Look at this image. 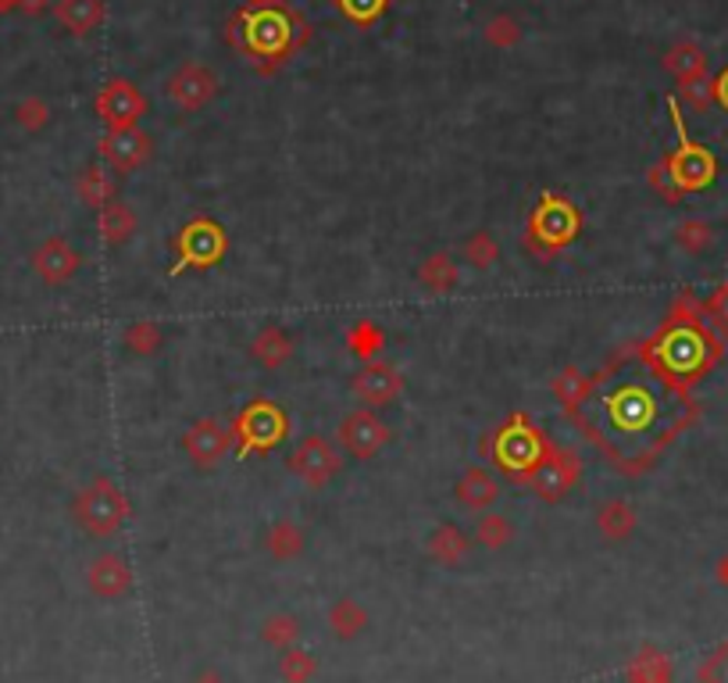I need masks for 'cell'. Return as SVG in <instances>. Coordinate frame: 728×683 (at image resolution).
Instances as JSON below:
<instances>
[{
    "label": "cell",
    "instance_id": "cell-39",
    "mask_svg": "<svg viewBox=\"0 0 728 683\" xmlns=\"http://www.w3.org/2000/svg\"><path fill=\"white\" fill-rule=\"evenodd\" d=\"M697 680L700 683H728V644H721L718 651H710V655L700 662Z\"/></svg>",
    "mask_w": 728,
    "mask_h": 683
},
{
    "label": "cell",
    "instance_id": "cell-41",
    "mask_svg": "<svg viewBox=\"0 0 728 683\" xmlns=\"http://www.w3.org/2000/svg\"><path fill=\"white\" fill-rule=\"evenodd\" d=\"M511 540V527L500 516H485L482 522H479V544H485V548H504Z\"/></svg>",
    "mask_w": 728,
    "mask_h": 683
},
{
    "label": "cell",
    "instance_id": "cell-5",
    "mask_svg": "<svg viewBox=\"0 0 728 683\" xmlns=\"http://www.w3.org/2000/svg\"><path fill=\"white\" fill-rule=\"evenodd\" d=\"M671 108V125H675V136H678V147L654 169V183L665 190L668 197H678V194H697V190L710 186L718 176V162L715 154L707 147H700L697 140H689L686 133V122L678 115V101L671 98L668 101Z\"/></svg>",
    "mask_w": 728,
    "mask_h": 683
},
{
    "label": "cell",
    "instance_id": "cell-16",
    "mask_svg": "<svg viewBox=\"0 0 728 683\" xmlns=\"http://www.w3.org/2000/svg\"><path fill=\"white\" fill-rule=\"evenodd\" d=\"M154 140L143 130H111L101 140V157L119 172H136L151 162Z\"/></svg>",
    "mask_w": 728,
    "mask_h": 683
},
{
    "label": "cell",
    "instance_id": "cell-40",
    "mask_svg": "<svg viewBox=\"0 0 728 683\" xmlns=\"http://www.w3.org/2000/svg\"><path fill=\"white\" fill-rule=\"evenodd\" d=\"M339 8H344L347 19L361 22V26H371L386 11V0H336Z\"/></svg>",
    "mask_w": 728,
    "mask_h": 683
},
{
    "label": "cell",
    "instance_id": "cell-42",
    "mask_svg": "<svg viewBox=\"0 0 728 683\" xmlns=\"http://www.w3.org/2000/svg\"><path fill=\"white\" fill-rule=\"evenodd\" d=\"M707 315H710V323H715L721 333H728V283H725V287L715 294V300H710Z\"/></svg>",
    "mask_w": 728,
    "mask_h": 683
},
{
    "label": "cell",
    "instance_id": "cell-2",
    "mask_svg": "<svg viewBox=\"0 0 728 683\" xmlns=\"http://www.w3.org/2000/svg\"><path fill=\"white\" fill-rule=\"evenodd\" d=\"M721 344L715 333L707 329V323L693 312L686 300L675 305L668 323L660 326L650 344H643L639 358L650 365L654 373H660L675 387H689L718 361Z\"/></svg>",
    "mask_w": 728,
    "mask_h": 683
},
{
    "label": "cell",
    "instance_id": "cell-9",
    "mask_svg": "<svg viewBox=\"0 0 728 683\" xmlns=\"http://www.w3.org/2000/svg\"><path fill=\"white\" fill-rule=\"evenodd\" d=\"M75 522L93 537H111L122 530V522L129 516V504L122 498V490L111 480H93L90 487L79 490V498L72 501Z\"/></svg>",
    "mask_w": 728,
    "mask_h": 683
},
{
    "label": "cell",
    "instance_id": "cell-38",
    "mask_svg": "<svg viewBox=\"0 0 728 683\" xmlns=\"http://www.w3.org/2000/svg\"><path fill=\"white\" fill-rule=\"evenodd\" d=\"M464 258L472 262L475 268H490L496 258H500V247H496V241L485 230H479L472 241L464 244Z\"/></svg>",
    "mask_w": 728,
    "mask_h": 683
},
{
    "label": "cell",
    "instance_id": "cell-22",
    "mask_svg": "<svg viewBox=\"0 0 728 683\" xmlns=\"http://www.w3.org/2000/svg\"><path fill=\"white\" fill-rule=\"evenodd\" d=\"M101 0H58V19L69 33L83 37L93 26H101Z\"/></svg>",
    "mask_w": 728,
    "mask_h": 683
},
{
    "label": "cell",
    "instance_id": "cell-6",
    "mask_svg": "<svg viewBox=\"0 0 728 683\" xmlns=\"http://www.w3.org/2000/svg\"><path fill=\"white\" fill-rule=\"evenodd\" d=\"M578 233H582V212L575 208V201L561 194H543L529 215L525 247L532 254H540V258H554L557 251L575 244Z\"/></svg>",
    "mask_w": 728,
    "mask_h": 683
},
{
    "label": "cell",
    "instance_id": "cell-23",
    "mask_svg": "<svg viewBox=\"0 0 728 683\" xmlns=\"http://www.w3.org/2000/svg\"><path fill=\"white\" fill-rule=\"evenodd\" d=\"M250 355L262 361V365H268V369H279V365H283L289 355H294V344H289V337H286L279 326H265V329L254 337Z\"/></svg>",
    "mask_w": 728,
    "mask_h": 683
},
{
    "label": "cell",
    "instance_id": "cell-18",
    "mask_svg": "<svg viewBox=\"0 0 728 683\" xmlns=\"http://www.w3.org/2000/svg\"><path fill=\"white\" fill-rule=\"evenodd\" d=\"M215 90H218V79H215L212 69H204V65H183L180 72L172 75V83H168L172 101L180 104L183 111L204 108L207 101L215 98Z\"/></svg>",
    "mask_w": 728,
    "mask_h": 683
},
{
    "label": "cell",
    "instance_id": "cell-46",
    "mask_svg": "<svg viewBox=\"0 0 728 683\" xmlns=\"http://www.w3.org/2000/svg\"><path fill=\"white\" fill-rule=\"evenodd\" d=\"M193 683H225V680H222V676H218L215 670H204V673H201L197 680H193Z\"/></svg>",
    "mask_w": 728,
    "mask_h": 683
},
{
    "label": "cell",
    "instance_id": "cell-26",
    "mask_svg": "<svg viewBox=\"0 0 728 683\" xmlns=\"http://www.w3.org/2000/svg\"><path fill=\"white\" fill-rule=\"evenodd\" d=\"M418 279H422L432 294H447V290H454V283H458V265L450 262V254H432V258L418 268Z\"/></svg>",
    "mask_w": 728,
    "mask_h": 683
},
{
    "label": "cell",
    "instance_id": "cell-11",
    "mask_svg": "<svg viewBox=\"0 0 728 683\" xmlns=\"http://www.w3.org/2000/svg\"><path fill=\"white\" fill-rule=\"evenodd\" d=\"M578 472H582V466H578V458L572 451L550 448V455L543 458V466L529 476L525 487L532 490V495H540L543 501H561L578 483Z\"/></svg>",
    "mask_w": 728,
    "mask_h": 683
},
{
    "label": "cell",
    "instance_id": "cell-32",
    "mask_svg": "<svg viewBox=\"0 0 728 683\" xmlns=\"http://www.w3.org/2000/svg\"><path fill=\"white\" fill-rule=\"evenodd\" d=\"M633 683H671V665L660 651H643L633 662Z\"/></svg>",
    "mask_w": 728,
    "mask_h": 683
},
{
    "label": "cell",
    "instance_id": "cell-28",
    "mask_svg": "<svg viewBox=\"0 0 728 683\" xmlns=\"http://www.w3.org/2000/svg\"><path fill=\"white\" fill-rule=\"evenodd\" d=\"M665 65H668L678 79H683V83H693V79H700V75H704L707 58H704L700 47L683 43V47H675V51L665 58Z\"/></svg>",
    "mask_w": 728,
    "mask_h": 683
},
{
    "label": "cell",
    "instance_id": "cell-21",
    "mask_svg": "<svg viewBox=\"0 0 728 683\" xmlns=\"http://www.w3.org/2000/svg\"><path fill=\"white\" fill-rule=\"evenodd\" d=\"M96 230H101V241L104 244L119 247V244H125L129 236L136 233V215H133L129 204L111 201V204H104L101 212H96Z\"/></svg>",
    "mask_w": 728,
    "mask_h": 683
},
{
    "label": "cell",
    "instance_id": "cell-13",
    "mask_svg": "<svg viewBox=\"0 0 728 683\" xmlns=\"http://www.w3.org/2000/svg\"><path fill=\"white\" fill-rule=\"evenodd\" d=\"M183 448L197 469H212L222 462V455L233 448V426H225L218 419H197L186 430Z\"/></svg>",
    "mask_w": 728,
    "mask_h": 683
},
{
    "label": "cell",
    "instance_id": "cell-4",
    "mask_svg": "<svg viewBox=\"0 0 728 683\" xmlns=\"http://www.w3.org/2000/svg\"><path fill=\"white\" fill-rule=\"evenodd\" d=\"M550 448H554V444L536 430V422H532L525 411H514L507 422H500L496 430L482 440V451L493 462V469H500L517 483H529V476L543 466Z\"/></svg>",
    "mask_w": 728,
    "mask_h": 683
},
{
    "label": "cell",
    "instance_id": "cell-19",
    "mask_svg": "<svg viewBox=\"0 0 728 683\" xmlns=\"http://www.w3.org/2000/svg\"><path fill=\"white\" fill-rule=\"evenodd\" d=\"M86 580H90V591L96 598H107V601L129 594V587H133V573H129L125 559L115 551L96 554V559L90 562V569H86Z\"/></svg>",
    "mask_w": 728,
    "mask_h": 683
},
{
    "label": "cell",
    "instance_id": "cell-30",
    "mask_svg": "<svg viewBox=\"0 0 728 683\" xmlns=\"http://www.w3.org/2000/svg\"><path fill=\"white\" fill-rule=\"evenodd\" d=\"M300 548H304V533L297 522H289V519L275 522L268 533V551L275 559H294V554H300Z\"/></svg>",
    "mask_w": 728,
    "mask_h": 683
},
{
    "label": "cell",
    "instance_id": "cell-37",
    "mask_svg": "<svg viewBox=\"0 0 728 683\" xmlns=\"http://www.w3.org/2000/svg\"><path fill=\"white\" fill-rule=\"evenodd\" d=\"M675 241H678V247H686L689 254H700L704 247H710V241H715V233H710L707 222L689 218V222H683V226H678Z\"/></svg>",
    "mask_w": 728,
    "mask_h": 683
},
{
    "label": "cell",
    "instance_id": "cell-10",
    "mask_svg": "<svg viewBox=\"0 0 728 683\" xmlns=\"http://www.w3.org/2000/svg\"><path fill=\"white\" fill-rule=\"evenodd\" d=\"M96 115L104 119L107 130H136V122L147 115V98L125 79H111L96 98Z\"/></svg>",
    "mask_w": 728,
    "mask_h": 683
},
{
    "label": "cell",
    "instance_id": "cell-14",
    "mask_svg": "<svg viewBox=\"0 0 728 683\" xmlns=\"http://www.w3.org/2000/svg\"><path fill=\"white\" fill-rule=\"evenodd\" d=\"M339 437H344L347 451L353 458L368 462V458H376L386 448V440H390V426H386L376 416V411L358 408V411H350V416L344 419V426H339Z\"/></svg>",
    "mask_w": 728,
    "mask_h": 683
},
{
    "label": "cell",
    "instance_id": "cell-31",
    "mask_svg": "<svg viewBox=\"0 0 728 683\" xmlns=\"http://www.w3.org/2000/svg\"><path fill=\"white\" fill-rule=\"evenodd\" d=\"M347 344H350V351L358 355V358H365V361H371L379 351H382V344H386V337H382V329L376 326V323H368V319H361L358 326L350 329V337H347Z\"/></svg>",
    "mask_w": 728,
    "mask_h": 683
},
{
    "label": "cell",
    "instance_id": "cell-17",
    "mask_svg": "<svg viewBox=\"0 0 728 683\" xmlns=\"http://www.w3.org/2000/svg\"><path fill=\"white\" fill-rule=\"evenodd\" d=\"M83 265V258H79V251L61 241V236H51V241H43L37 247V254H32V268L40 273L43 283H51V287H58V283H69L75 276V268Z\"/></svg>",
    "mask_w": 728,
    "mask_h": 683
},
{
    "label": "cell",
    "instance_id": "cell-35",
    "mask_svg": "<svg viewBox=\"0 0 728 683\" xmlns=\"http://www.w3.org/2000/svg\"><path fill=\"white\" fill-rule=\"evenodd\" d=\"M262 638L271 644V648H289L297 638H300V623L294 615H286V612H279V615H271V619H265V626H262Z\"/></svg>",
    "mask_w": 728,
    "mask_h": 683
},
{
    "label": "cell",
    "instance_id": "cell-29",
    "mask_svg": "<svg viewBox=\"0 0 728 683\" xmlns=\"http://www.w3.org/2000/svg\"><path fill=\"white\" fill-rule=\"evenodd\" d=\"M429 551H432V559H440V562H447V565H454V562L464 559L468 540H464V533H461L458 527H440V530H435V533L429 537Z\"/></svg>",
    "mask_w": 728,
    "mask_h": 683
},
{
    "label": "cell",
    "instance_id": "cell-24",
    "mask_svg": "<svg viewBox=\"0 0 728 683\" xmlns=\"http://www.w3.org/2000/svg\"><path fill=\"white\" fill-rule=\"evenodd\" d=\"M75 190H79V197H83L90 208H96V212H101L104 204L115 201V183H111V176H107L101 165L83 169V176H79Z\"/></svg>",
    "mask_w": 728,
    "mask_h": 683
},
{
    "label": "cell",
    "instance_id": "cell-15",
    "mask_svg": "<svg viewBox=\"0 0 728 683\" xmlns=\"http://www.w3.org/2000/svg\"><path fill=\"white\" fill-rule=\"evenodd\" d=\"M350 390L358 394V401L371 405V408H382V405H393L400 390H403V376L386 361H365L361 373H353L350 379Z\"/></svg>",
    "mask_w": 728,
    "mask_h": 683
},
{
    "label": "cell",
    "instance_id": "cell-47",
    "mask_svg": "<svg viewBox=\"0 0 728 683\" xmlns=\"http://www.w3.org/2000/svg\"><path fill=\"white\" fill-rule=\"evenodd\" d=\"M14 4H22V0H0V11H8V8H14Z\"/></svg>",
    "mask_w": 728,
    "mask_h": 683
},
{
    "label": "cell",
    "instance_id": "cell-1",
    "mask_svg": "<svg viewBox=\"0 0 728 683\" xmlns=\"http://www.w3.org/2000/svg\"><path fill=\"white\" fill-rule=\"evenodd\" d=\"M572 419L582 437L611 458V466L643 472L693 419V405L683 387L668 384L639 355H622L589 379Z\"/></svg>",
    "mask_w": 728,
    "mask_h": 683
},
{
    "label": "cell",
    "instance_id": "cell-45",
    "mask_svg": "<svg viewBox=\"0 0 728 683\" xmlns=\"http://www.w3.org/2000/svg\"><path fill=\"white\" fill-rule=\"evenodd\" d=\"M715 98H718V104L728 111V69L715 79Z\"/></svg>",
    "mask_w": 728,
    "mask_h": 683
},
{
    "label": "cell",
    "instance_id": "cell-7",
    "mask_svg": "<svg viewBox=\"0 0 728 683\" xmlns=\"http://www.w3.org/2000/svg\"><path fill=\"white\" fill-rule=\"evenodd\" d=\"M289 434V419L286 411L268 401V397H257L247 408L239 411L236 422H233V444H236V455H254V451H271L279 448Z\"/></svg>",
    "mask_w": 728,
    "mask_h": 683
},
{
    "label": "cell",
    "instance_id": "cell-8",
    "mask_svg": "<svg viewBox=\"0 0 728 683\" xmlns=\"http://www.w3.org/2000/svg\"><path fill=\"white\" fill-rule=\"evenodd\" d=\"M175 265L168 268V276H180L186 268H215L225 251H229V236L218 226L215 218H193L175 236Z\"/></svg>",
    "mask_w": 728,
    "mask_h": 683
},
{
    "label": "cell",
    "instance_id": "cell-12",
    "mask_svg": "<svg viewBox=\"0 0 728 683\" xmlns=\"http://www.w3.org/2000/svg\"><path fill=\"white\" fill-rule=\"evenodd\" d=\"M289 472L300 476L307 487H326L339 472V455L326 437H304L289 451Z\"/></svg>",
    "mask_w": 728,
    "mask_h": 683
},
{
    "label": "cell",
    "instance_id": "cell-20",
    "mask_svg": "<svg viewBox=\"0 0 728 683\" xmlns=\"http://www.w3.org/2000/svg\"><path fill=\"white\" fill-rule=\"evenodd\" d=\"M500 498V483H496V476L493 472H485V469H468L464 476H461V483H458V501L461 504H468V508H475V512H485L493 501Z\"/></svg>",
    "mask_w": 728,
    "mask_h": 683
},
{
    "label": "cell",
    "instance_id": "cell-48",
    "mask_svg": "<svg viewBox=\"0 0 728 683\" xmlns=\"http://www.w3.org/2000/svg\"><path fill=\"white\" fill-rule=\"evenodd\" d=\"M725 580H728V565H725Z\"/></svg>",
    "mask_w": 728,
    "mask_h": 683
},
{
    "label": "cell",
    "instance_id": "cell-25",
    "mask_svg": "<svg viewBox=\"0 0 728 683\" xmlns=\"http://www.w3.org/2000/svg\"><path fill=\"white\" fill-rule=\"evenodd\" d=\"M550 390H554L557 405L572 416V411L578 408V401H582V397H586V390H589V376H582L575 365H568L564 373H557V379L550 384Z\"/></svg>",
    "mask_w": 728,
    "mask_h": 683
},
{
    "label": "cell",
    "instance_id": "cell-27",
    "mask_svg": "<svg viewBox=\"0 0 728 683\" xmlns=\"http://www.w3.org/2000/svg\"><path fill=\"white\" fill-rule=\"evenodd\" d=\"M365 623H368V615L358 609V601H350V598L336 601L332 612H329V626H332L336 638H344V641L358 638V633L365 630Z\"/></svg>",
    "mask_w": 728,
    "mask_h": 683
},
{
    "label": "cell",
    "instance_id": "cell-36",
    "mask_svg": "<svg viewBox=\"0 0 728 683\" xmlns=\"http://www.w3.org/2000/svg\"><path fill=\"white\" fill-rule=\"evenodd\" d=\"M161 344H165V337H161V326L157 323L143 319V323L125 329V347H129V351H136V355H154Z\"/></svg>",
    "mask_w": 728,
    "mask_h": 683
},
{
    "label": "cell",
    "instance_id": "cell-3",
    "mask_svg": "<svg viewBox=\"0 0 728 683\" xmlns=\"http://www.w3.org/2000/svg\"><path fill=\"white\" fill-rule=\"evenodd\" d=\"M307 37H311L307 33V26L283 4L243 8L229 29L233 47L247 61H254L262 72H271L275 65H283V61L294 54Z\"/></svg>",
    "mask_w": 728,
    "mask_h": 683
},
{
    "label": "cell",
    "instance_id": "cell-33",
    "mask_svg": "<svg viewBox=\"0 0 728 683\" xmlns=\"http://www.w3.org/2000/svg\"><path fill=\"white\" fill-rule=\"evenodd\" d=\"M633 527H636V516H633V508H628L625 501H611V504H604V512H601V530H604L611 540L628 537V533H633Z\"/></svg>",
    "mask_w": 728,
    "mask_h": 683
},
{
    "label": "cell",
    "instance_id": "cell-34",
    "mask_svg": "<svg viewBox=\"0 0 728 683\" xmlns=\"http://www.w3.org/2000/svg\"><path fill=\"white\" fill-rule=\"evenodd\" d=\"M315 659L307 655V651H300V648H286L283 651V659H279V676L286 680V683H307L315 676Z\"/></svg>",
    "mask_w": 728,
    "mask_h": 683
},
{
    "label": "cell",
    "instance_id": "cell-43",
    "mask_svg": "<svg viewBox=\"0 0 728 683\" xmlns=\"http://www.w3.org/2000/svg\"><path fill=\"white\" fill-rule=\"evenodd\" d=\"M490 40L493 43H514L517 40V26H514V19H496L493 26H490Z\"/></svg>",
    "mask_w": 728,
    "mask_h": 683
},
{
    "label": "cell",
    "instance_id": "cell-44",
    "mask_svg": "<svg viewBox=\"0 0 728 683\" xmlns=\"http://www.w3.org/2000/svg\"><path fill=\"white\" fill-rule=\"evenodd\" d=\"M19 122H25L29 130H37V125H43V122H47V108H43L40 101H29V104H22V108H19Z\"/></svg>",
    "mask_w": 728,
    "mask_h": 683
}]
</instances>
